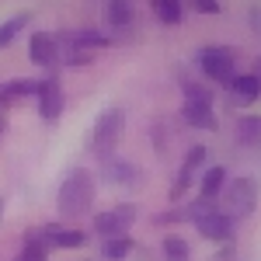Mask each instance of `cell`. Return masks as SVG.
<instances>
[{
  "label": "cell",
  "mask_w": 261,
  "mask_h": 261,
  "mask_svg": "<svg viewBox=\"0 0 261 261\" xmlns=\"http://www.w3.org/2000/svg\"><path fill=\"white\" fill-rule=\"evenodd\" d=\"M14 261H49V247L45 244H24Z\"/></svg>",
  "instance_id": "cb8c5ba5"
},
{
  "label": "cell",
  "mask_w": 261,
  "mask_h": 261,
  "mask_svg": "<svg viewBox=\"0 0 261 261\" xmlns=\"http://www.w3.org/2000/svg\"><path fill=\"white\" fill-rule=\"evenodd\" d=\"M39 115L45 122H56L63 115V91L56 77H45L39 87Z\"/></svg>",
  "instance_id": "30bf717a"
},
{
  "label": "cell",
  "mask_w": 261,
  "mask_h": 261,
  "mask_svg": "<svg viewBox=\"0 0 261 261\" xmlns=\"http://www.w3.org/2000/svg\"><path fill=\"white\" fill-rule=\"evenodd\" d=\"M195 63L205 73V81H213V84H226L237 73V53L230 45H205V49L195 53Z\"/></svg>",
  "instance_id": "5b68a950"
},
{
  "label": "cell",
  "mask_w": 261,
  "mask_h": 261,
  "mask_svg": "<svg viewBox=\"0 0 261 261\" xmlns=\"http://www.w3.org/2000/svg\"><path fill=\"white\" fill-rule=\"evenodd\" d=\"M28 24V11H21V14H14V18L0 21V49H7L11 42L21 35V28Z\"/></svg>",
  "instance_id": "44dd1931"
},
{
  "label": "cell",
  "mask_w": 261,
  "mask_h": 261,
  "mask_svg": "<svg viewBox=\"0 0 261 261\" xmlns=\"http://www.w3.org/2000/svg\"><path fill=\"white\" fill-rule=\"evenodd\" d=\"M205 157H209L205 143H195V146H188V150H185V161H181V171H178V178H174V185H171V195H167L171 202L185 199V192H188V188L195 185V174L202 171V164H205Z\"/></svg>",
  "instance_id": "8992f818"
},
{
  "label": "cell",
  "mask_w": 261,
  "mask_h": 261,
  "mask_svg": "<svg viewBox=\"0 0 261 261\" xmlns=\"http://www.w3.org/2000/svg\"><path fill=\"white\" fill-rule=\"evenodd\" d=\"M45 244H49V247H63V251H70V247H84V244H87V233H84V230L45 226Z\"/></svg>",
  "instance_id": "e0dca14e"
},
{
  "label": "cell",
  "mask_w": 261,
  "mask_h": 261,
  "mask_svg": "<svg viewBox=\"0 0 261 261\" xmlns=\"http://www.w3.org/2000/svg\"><path fill=\"white\" fill-rule=\"evenodd\" d=\"M42 81H32V77H14V81L0 84V105L7 101H21V98H39Z\"/></svg>",
  "instance_id": "4fadbf2b"
},
{
  "label": "cell",
  "mask_w": 261,
  "mask_h": 261,
  "mask_svg": "<svg viewBox=\"0 0 261 261\" xmlns=\"http://www.w3.org/2000/svg\"><path fill=\"white\" fill-rule=\"evenodd\" d=\"M122 133H125V112L122 108H105L98 115V122H94V136H91V150L98 153L101 161L105 157H112L115 153V146H119Z\"/></svg>",
  "instance_id": "277c9868"
},
{
  "label": "cell",
  "mask_w": 261,
  "mask_h": 261,
  "mask_svg": "<svg viewBox=\"0 0 261 261\" xmlns=\"http://www.w3.org/2000/svg\"><path fill=\"white\" fill-rule=\"evenodd\" d=\"M129 226H133V223L125 220L119 209H108V213H98V216H94V230H98L101 237H119Z\"/></svg>",
  "instance_id": "2e32d148"
},
{
  "label": "cell",
  "mask_w": 261,
  "mask_h": 261,
  "mask_svg": "<svg viewBox=\"0 0 261 261\" xmlns=\"http://www.w3.org/2000/svg\"><path fill=\"white\" fill-rule=\"evenodd\" d=\"M101 18L108 28H133L136 24V0H105Z\"/></svg>",
  "instance_id": "8fae6325"
},
{
  "label": "cell",
  "mask_w": 261,
  "mask_h": 261,
  "mask_svg": "<svg viewBox=\"0 0 261 261\" xmlns=\"http://www.w3.org/2000/svg\"><path fill=\"white\" fill-rule=\"evenodd\" d=\"M223 185H226V167L223 164H216V167H205L202 171V178H199V195L202 199H220V192H223Z\"/></svg>",
  "instance_id": "5bb4252c"
},
{
  "label": "cell",
  "mask_w": 261,
  "mask_h": 261,
  "mask_svg": "<svg viewBox=\"0 0 261 261\" xmlns=\"http://www.w3.org/2000/svg\"><path fill=\"white\" fill-rule=\"evenodd\" d=\"M195 14H223V0H188Z\"/></svg>",
  "instance_id": "d4e9b609"
},
{
  "label": "cell",
  "mask_w": 261,
  "mask_h": 261,
  "mask_svg": "<svg viewBox=\"0 0 261 261\" xmlns=\"http://www.w3.org/2000/svg\"><path fill=\"white\" fill-rule=\"evenodd\" d=\"M161 258L164 261H192V244L178 237V233H167L161 244Z\"/></svg>",
  "instance_id": "d6986e66"
},
{
  "label": "cell",
  "mask_w": 261,
  "mask_h": 261,
  "mask_svg": "<svg viewBox=\"0 0 261 261\" xmlns=\"http://www.w3.org/2000/svg\"><path fill=\"white\" fill-rule=\"evenodd\" d=\"M153 11H157L161 24H181V18H185V4L181 0H153Z\"/></svg>",
  "instance_id": "ffe728a7"
},
{
  "label": "cell",
  "mask_w": 261,
  "mask_h": 261,
  "mask_svg": "<svg viewBox=\"0 0 261 261\" xmlns=\"http://www.w3.org/2000/svg\"><path fill=\"white\" fill-rule=\"evenodd\" d=\"M181 119L188 122L192 129H202V133H216V129H220V119H216V112H213V101L185 98V105H181Z\"/></svg>",
  "instance_id": "9c48e42d"
},
{
  "label": "cell",
  "mask_w": 261,
  "mask_h": 261,
  "mask_svg": "<svg viewBox=\"0 0 261 261\" xmlns=\"http://www.w3.org/2000/svg\"><path fill=\"white\" fill-rule=\"evenodd\" d=\"M223 87H226L230 101L241 105V108H244V105H254V101L261 98V77H258V73H233Z\"/></svg>",
  "instance_id": "ba28073f"
},
{
  "label": "cell",
  "mask_w": 261,
  "mask_h": 261,
  "mask_svg": "<svg viewBox=\"0 0 261 261\" xmlns=\"http://www.w3.org/2000/svg\"><path fill=\"white\" fill-rule=\"evenodd\" d=\"M0 216H4V199H0Z\"/></svg>",
  "instance_id": "4316f807"
},
{
  "label": "cell",
  "mask_w": 261,
  "mask_h": 261,
  "mask_svg": "<svg viewBox=\"0 0 261 261\" xmlns=\"http://www.w3.org/2000/svg\"><path fill=\"white\" fill-rule=\"evenodd\" d=\"M94 195H98L94 178L87 171H70L63 178L60 192H56V209H60L63 220H81L84 213L94 205Z\"/></svg>",
  "instance_id": "6da1fadb"
},
{
  "label": "cell",
  "mask_w": 261,
  "mask_h": 261,
  "mask_svg": "<svg viewBox=\"0 0 261 261\" xmlns=\"http://www.w3.org/2000/svg\"><path fill=\"white\" fill-rule=\"evenodd\" d=\"M105 171V178L108 181H119V185H129V181H136L140 178V167L136 164H129V161H119V157H105V164H101Z\"/></svg>",
  "instance_id": "9a60e30c"
},
{
  "label": "cell",
  "mask_w": 261,
  "mask_h": 261,
  "mask_svg": "<svg viewBox=\"0 0 261 261\" xmlns=\"http://www.w3.org/2000/svg\"><path fill=\"white\" fill-rule=\"evenodd\" d=\"M181 94L192 101H213V91L205 87V84H195V81H185L181 84Z\"/></svg>",
  "instance_id": "603a6c76"
},
{
  "label": "cell",
  "mask_w": 261,
  "mask_h": 261,
  "mask_svg": "<svg viewBox=\"0 0 261 261\" xmlns=\"http://www.w3.org/2000/svg\"><path fill=\"white\" fill-rule=\"evenodd\" d=\"M60 63H66V66H91L94 63V53L91 49H81V45H66V53H60Z\"/></svg>",
  "instance_id": "7402d4cb"
},
{
  "label": "cell",
  "mask_w": 261,
  "mask_h": 261,
  "mask_svg": "<svg viewBox=\"0 0 261 261\" xmlns=\"http://www.w3.org/2000/svg\"><path fill=\"white\" fill-rule=\"evenodd\" d=\"M188 220L195 223V230H199L205 241H213V244H233L237 220H230V216H226L213 199H202V195H199V199L188 205Z\"/></svg>",
  "instance_id": "7a4b0ae2"
},
{
  "label": "cell",
  "mask_w": 261,
  "mask_h": 261,
  "mask_svg": "<svg viewBox=\"0 0 261 261\" xmlns=\"http://www.w3.org/2000/svg\"><path fill=\"white\" fill-rule=\"evenodd\" d=\"M133 251H136V241H133L129 233L105 237V244H101V258H105V261H125Z\"/></svg>",
  "instance_id": "ac0fdd59"
},
{
  "label": "cell",
  "mask_w": 261,
  "mask_h": 261,
  "mask_svg": "<svg viewBox=\"0 0 261 261\" xmlns=\"http://www.w3.org/2000/svg\"><path fill=\"white\" fill-rule=\"evenodd\" d=\"M216 261H233V244H226L220 254H216Z\"/></svg>",
  "instance_id": "484cf974"
},
{
  "label": "cell",
  "mask_w": 261,
  "mask_h": 261,
  "mask_svg": "<svg viewBox=\"0 0 261 261\" xmlns=\"http://www.w3.org/2000/svg\"><path fill=\"white\" fill-rule=\"evenodd\" d=\"M233 136L241 146H261V115L258 112H244L233 122Z\"/></svg>",
  "instance_id": "7c38bea8"
},
{
  "label": "cell",
  "mask_w": 261,
  "mask_h": 261,
  "mask_svg": "<svg viewBox=\"0 0 261 261\" xmlns=\"http://www.w3.org/2000/svg\"><path fill=\"white\" fill-rule=\"evenodd\" d=\"M216 205H220L230 220H244V216H251V213L258 209V181H254V178H233V181L226 178V185H223Z\"/></svg>",
  "instance_id": "3957f363"
},
{
  "label": "cell",
  "mask_w": 261,
  "mask_h": 261,
  "mask_svg": "<svg viewBox=\"0 0 261 261\" xmlns=\"http://www.w3.org/2000/svg\"><path fill=\"white\" fill-rule=\"evenodd\" d=\"M28 56H32L35 66L53 70V66L60 63V35H56V32H32V39H28Z\"/></svg>",
  "instance_id": "52a82bcc"
}]
</instances>
